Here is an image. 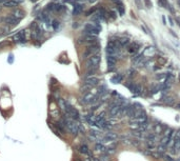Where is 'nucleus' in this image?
<instances>
[{
  "instance_id": "obj_28",
  "label": "nucleus",
  "mask_w": 180,
  "mask_h": 161,
  "mask_svg": "<svg viewBox=\"0 0 180 161\" xmlns=\"http://www.w3.org/2000/svg\"><path fill=\"white\" fill-rule=\"evenodd\" d=\"M157 151L159 152V153H164V152H165V146L163 144H161V145H159L157 147Z\"/></svg>"
},
{
  "instance_id": "obj_32",
  "label": "nucleus",
  "mask_w": 180,
  "mask_h": 161,
  "mask_svg": "<svg viewBox=\"0 0 180 161\" xmlns=\"http://www.w3.org/2000/svg\"><path fill=\"white\" fill-rule=\"evenodd\" d=\"M94 12H96V8H91V10H90L89 12H86V16H89V15H91V14H93Z\"/></svg>"
},
{
  "instance_id": "obj_14",
  "label": "nucleus",
  "mask_w": 180,
  "mask_h": 161,
  "mask_svg": "<svg viewBox=\"0 0 180 161\" xmlns=\"http://www.w3.org/2000/svg\"><path fill=\"white\" fill-rule=\"evenodd\" d=\"M58 104H59V107H60V109L65 113V112H67V109H68V105H69L68 102L65 101L64 99H62V98H60V99L58 100Z\"/></svg>"
},
{
  "instance_id": "obj_29",
  "label": "nucleus",
  "mask_w": 180,
  "mask_h": 161,
  "mask_svg": "<svg viewBox=\"0 0 180 161\" xmlns=\"http://www.w3.org/2000/svg\"><path fill=\"white\" fill-rule=\"evenodd\" d=\"M52 26H53V29H54V30H57V29H58V26H59V22L57 20H54V21H53V23H52Z\"/></svg>"
},
{
  "instance_id": "obj_13",
  "label": "nucleus",
  "mask_w": 180,
  "mask_h": 161,
  "mask_svg": "<svg viewBox=\"0 0 180 161\" xmlns=\"http://www.w3.org/2000/svg\"><path fill=\"white\" fill-rule=\"evenodd\" d=\"M62 8H63L62 5H60V4H55V3H51L50 5L47 6V10H50L52 12H60Z\"/></svg>"
},
{
  "instance_id": "obj_11",
  "label": "nucleus",
  "mask_w": 180,
  "mask_h": 161,
  "mask_svg": "<svg viewBox=\"0 0 180 161\" xmlns=\"http://www.w3.org/2000/svg\"><path fill=\"white\" fill-rule=\"evenodd\" d=\"M120 109H121V105H119V104H114L111 107V110H109V115L113 116V117H116V116H118V114H119Z\"/></svg>"
},
{
  "instance_id": "obj_41",
  "label": "nucleus",
  "mask_w": 180,
  "mask_h": 161,
  "mask_svg": "<svg viewBox=\"0 0 180 161\" xmlns=\"http://www.w3.org/2000/svg\"><path fill=\"white\" fill-rule=\"evenodd\" d=\"M179 4H180V0H179Z\"/></svg>"
},
{
  "instance_id": "obj_6",
  "label": "nucleus",
  "mask_w": 180,
  "mask_h": 161,
  "mask_svg": "<svg viewBox=\"0 0 180 161\" xmlns=\"http://www.w3.org/2000/svg\"><path fill=\"white\" fill-rule=\"evenodd\" d=\"M82 103L84 104H91V103H94L95 101H97V97H95L93 94L91 93H85L82 97Z\"/></svg>"
},
{
  "instance_id": "obj_8",
  "label": "nucleus",
  "mask_w": 180,
  "mask_h": 161,
  "mask_svg": "<svg viewBox=\"0 0 180 161\" xmlns=\"http://www.w3.org/2000/svg\"><path fill=\"white\" fill-rule=\"evenodd\" d=\"M25 32L24 31H20V32H18L16 35H14V37H13V40H14V42L16 43H23L25 42L26 40H25Z\"/></svg>"
},
{
  "instance_id": "obj_2",
  "label": "nucleus",
  "mask_w": 180,
  "mask_h": 161,
  "mask_svg": "<svg viewBox=\"0 0 180 161\" xmlns=\"http://www.w3.org/2000/svg\"><path fill=\"white\" fill-rule=\"evenodd\" d=\"M100 31H101V26H100L97 22H96V23H87L84 26V32L86 35L97 36Z\"/></svg>"
},
{
  "instance_id": "obj_5",
  "label": "nucleus",
  "mask_w": 180,
  "mask_h": 161,
  "mask_svg": "<svg viewBox=\"0 0 180 161\" xmlns=\"http://www.w3.org/2000/svg\"><path fill=\"white\" fill-rule=\"evenodd\" d=\"M65 116L69 118H72L74 120H78L80 118V115H79V112L73 107L71 105H68V109H67V112H65Z\"/></svg>"
},
{
  "instance_id": "obj_12",
  "label": "nucleus",
  "mask_w": 180,
  "mask_h": 161,
  "mask_svg": "<svg viewBox=\"0 0 180 161\" xmlns=\"http://www.w3.org/2000/svg\"><path fill=\"white\" fill-rule=\"evenodd\" d=\"M2 6L4 7H10V8H13V7H16L18 6V3L15 2L14 0H4L3 3H2Z\"/></svg>"
},
{
  "instance_id": "obj_37",
  "label": "nucleus",
  "mask_w": 180,
  "mask_h": 161,
  "mask_svg": "<svg viewBox=\"0 0 180 161\" xmlns=\"http://www.w3.org/2000/svg\"><path fill=\"white\" fill-rule=\"evenodd\" d=\"M1 10H2V4H0V12H1Z\"/></svg>"
},
{
  "instance_id": "obj_23",
  "label": "nucleus",
  "mask_w": 180,
  "mask_h": 161,
  "mask_svg": "<svg viewBox=\"0 0 180 161\" xmlns=\"http://www.w3.org/2000/svg\"><path fill=\"white\" fill-rule=\"evenodd\" d=\"M169 142H170V137H166V136L162 137V139H161V143H162V144H163V145H168Z\"/></svg>"
},
{
  "instance_id": "obj_25",
  "label": "nucleus",
  "mask_w": 180,
  "mask_h": 161,
  "mask_svg": "<svg viewBox=\"0 0 180 161\" xmlns=\"http://www.w3.org/2000/svg\"><path fill=\"white\" fill-rule=\"evenodd\" d=\"M118 11H119V13H120V15L122 16L124 14V7H123V5H122V4L120 3V4H118Z\"/></svg>"
},
{
  "instance_id": "obj_4",
  "label": "nucleus",
  "mask_w": 180,
  "mask_h": 161,
  "mask_svg": "<svg viewBox=\"0 0 180 161\" xmlns=\"http://www.w3.org/2000/svg\"><path fill=\"white\" fill-rule=\"evenodd\" d=\"M99 45H96V44H92V45H90L89 47L86 48V50L84 51V53H83V58H87V57H92V56H94V55H97V54H99Z\"/></svg>"
},
{
  "instance_id": "obj_18",
  "label": "nucleus",
  "mask_w": 180,
  "mask_h": 161,
  "mask_svg": "<svg viewBox=\"0 0 180 161\" xmlns=\"http://www.w3.org/2000/svg\"><path fill=\"white\" fill-rule=\"evenodd\" d=\"M138 47H139V45L137 43H131L129 48H128V52L131 53V54H134V53H136L138 51Z\"/></svg>"
},
{
  "instance_id": "obj_26",
  "label": "nucleus",
  "mask_w": 180,
  "mask_h": 161,
  "mask_svg": "<svg viewBox=\"0 0 180 161\" xmlns=\"http://www.w3.org/2000/svg\"><path fill=\"white\" fill-rule=\"evenodd\" d=\"M162 128H163V126L158 124V125H156V126H155V132L157 134H160V133H162Z\"/></svg>"
},
{
  "instance_id": "obj_31",
  "label": "nucleus",
  "mask_w": 180,
  "mask_h": 161,
  "mask_svg": "<svg viewBox=\"0 0 180 161\" xmlns=\"http://www.w3.org/2000/svg\"><path fill=\"white\" fill-rule=\"evenodd\" d=\"M164 160H165V161H174V159L171 157V156H168V155L164 156Z\"/></svg>"
},
{
  "instance_id": "obj_21",
  "label": "nucleus",
  "mask_w": 180,
  "mask_h": 161,
  "mask_svg": "<svg viewBox=\"0 0 180 161\" xmlns=\"http://www.w3.org/2000/svg\"><path fill=\"white\" fill-rule=\"evenodd\" d=\"M95 149L99 151V152H105L107 151V147H105L103 144H101V143H96V145H95Z\"/></svg>"
},
{
  "instance_id": "obj_7",
  "label": "nucleus",
  "mask_w": 180,
  "mask_h": 161,
  "mask_svg": "<svg viewBox=\"0 0 180 161\" xmlns=\"http://www.w3.org/2000/svg\"><path fill=\"white\" fill-rule=\"evenodd\" d=\"M2 21H3V23H5L6 25H11V26H15V25H17L19 23V20L16 19L15 17H13L12 15L4 17L2 19Z\"/></svg>"
},
{
  "instance_id": "obj_17",
  "label": "nucleus",
  "mask_w": 180,
  "mask_h": 161,
  "mask_svg": "<svg viewBox=\"0 0 180 161\" xmlns=\"http://www.w3.org/2000/svg\"><path fill=\"white\" fill-rule=\"evenodd\" d=\"M83 11V5L82 4H75V6H74V11H73V14L77 16L79 14H81V12Z\"/></svg>"
},
{
  "instance_id": "obj_27",
  "label": "nucleus",
  "mask_w": 180,
  "mask_h": 161,
  "mask_svg": "<svg viewBox=\"0 0 180 161\" xmlns=\"http://www.w3.org/2000/svg\"><path fill=\"white\" fill-rule=\"evenodd\" d=\"M99 161H109L108 155H101L99 158Z\"/></svg>"
},
{
  "instance_id": "obj_24",
  "label": "nucleus",
  "mask_w": 180,
  "mask_h": 161,
  "mask_svg": "<svg viewBox=\"0 0 180 161\" xmlns=\"http://www.w3.org/2000/svg\"><path fill=\"white\" fill-rule=\"evenodd\" d=\"M146 145L148 149H153V147H155V141L154 140H148L146 142Z\"/></svg>"
},
{
  "instance_id": "obj_20",
  "label": "nucleus",
  "mask_w": 180,
  "mask_h": 161,
  "mask_svg": "<svg viewBox=\"0 0 180 161\" xmlns=\"http://www.w3.org/2000/svg\"><path fill=\"white\" fill-rule=\"evenodd\" d=\"M79 151H80L82 154H85V155H89V154H90L89 147H87V145H85V144L81 145V146H80V149H79Z\"/></svg>"
},
{
  "instance_id": "obj_16",
  "label": "nucleus",
  "mask_w": 180,
  "mask_h": 161,
  "mask_svg": "<svg viewBox=\"0 0 180 161\" xmlns=\"http://www.w3.org/2000/svg\"><path fill=\"white\" fill-rule=\"evenodd\" d=\"M129 87H130V89L133 93H135V94H140L141 93V86L140 85H137V84H130L129 85Z\"/></svg>"
},
{
  "instance_id": "obj_19",
  "label": "nucleus",
  "mask_w": 180,
  "mask_h": 161,
  "mask_svg": "<svg viewBox=\"0 0 180 161\" xmlns=\"http://www.w3.org/2000/svg\"><path fill=\"white\" fill-rule=\"evenodd\" d=\"M122 78H123V76L120 75V74H117V75L113 76V77L111 78V81H112L113 83H119V82H121Z\"/></svg>"
},
{
  "instance_id": "obj_34",
  "label": "nucleus",
  "mask_w": 180,
  "mask_h": 161,
  "mask_svg": "<svg viewBox=\"0 0 180 161\" xmlns=\"http://www.w3.org/2000/svg\"><path fill=\"white\" fill-rule=\"evenodd\" d=\"M112 1H113L114 3H116L117 5H118V4H120V0H112Z\"/></svg>"
},
{
  "instance_id": "obj_38",
  "label": "nucleus",
  "mask_w": 180,
  "mask_h": 161,
  "mask_svg": "<svg viewBox=\"0 0 180 161\" xmlns=\"http://www.w3.org/2000/svg\"><path fill=\"white\" fill-rule=\"evenodd\" d=\"M31 1H33V2H36V1H37V0H31Z\"/></svg>"
},
{
  "instance_id": "obj_39",
  "label": "nucleus",
  "mask_w": 180,
  "mask_h": 161,
  "mask_svg": "<svg viewBox=\"0 0 180 161\" xmlns=\"http://www.w3.org/2000/svg\"><path fill=\"white\" fill-rule=\"evenodd\" d=\"M178 109H180V103H179V104H178Z\"/></svg>"
},
{
  "instance_id": "obj_1",
  "label": "nucleus",
  "mask_w": 180,
  "mask_h": 161,
  "mask_svg": "<svg viewBox=\"0 0 180 161\" xmlns=\"http://www.w3.org/2000/svg\"><path fill=\"white\" fill-rule=\"evenodd\" d=\"M63 125L68 128V131L73 134V135H77L79 132V128H80V124H78L76 122V120H74L72 118H69L65 116V118L63 120Z\"/></svg>"
},
{
  "instance_id": "obj_10",
  "label": "nucleus",
  "mask_w": 180,
  "mask_h": 161,
  "mask_svg": "<svg viewBox=\"0 0 180 161\" xmlns=\"http://www.w3.org/2000/svg\"><path fill=\"white\" fill-rule=\"evenodd\" d=\"M12 16L15 17L16 19H18V20L20 21L21 19H22V18H24L25 13H24L22 10H20V8H15V10L12 12Z\"/></svg>"
},
{
  "instance_id": "obj_3",
  "label": "nucleus",
  "mask_w": 180,
  "mask_h": 161,
  "mask_svg": "<svg viewBox=\"0 0 180 161\" xmlns=\"http://www.w3.org/2000/svg\"><path fill=\"white\" fill-rule=\"evenodd\" d=\"M99 63H100V55L97 54V55H94L87 59L86 66H87V69H97Z\"/></svg>"
},
{
  "instance_id": "obj_35",
  "label": "nucleus",
  "mask_w": 180,
  "mask_h": 161,
  "mask_svg": "<svg viewBox=\"0 0 180 161\" xmlns=\"http://www.w3.org/2000/svg\"><path fill=\"white\" fill-rule=\"evenodd\" d=\"M14 1H15V2H17V3L19 4V3H21V2H22L23 0H14Z\"/></svg>"
},
{
  "instance_id": "obj_36",
  "label": "nucleus",
  "mask_w": 180,
  "mask_h": 161,
  "mask_svg": "<svg viewBox=\"0 0 180 161\" xmlns=\"http://www.w3.org/2000/svg\"><path fill=\"white\" fill-rule=\"evenodd\" d=\"M96 0H89V2H91V3H93V2H95Z\"/></svg>"
},
{
  "instance_id": "obj_40",
  "label": "nucleus",
  "mask_w": 180,
  "mask_h": 161,
  "mask_svg": "<svg viewBox=\"0 0 180 161\" xmlns=\"http://www.w3.org/2000/svg\"><path fill=\"white\" fill-rule=\"evenodd\" d=\"M80 1H85V0H80Z\"/></svg>"
},
{
  "instance_id": "obj_9",
  "label": "nucleus",
  "mask_w": 180,
  "mask_h": 161,
  "mask_svg": "<svg viewBox=\"0 0 180 161\" xmlns=\"http://www.w3.org/2000/svg\"><path fill=\"white\" fill-rule=\"evenodd\" d=\"M98 82H99V79L97 77H95V76H89V77H86L84 79V84H86V85H90L91 87L97 85Z\"/></svg>"
},
{
  "instance_id": "obj_15",
  "label": "nucleus",
  "mask_w": 180,
  "mask_h": 161,
  "mask_svg": "<svg viewBox=\"0 0 180 161\" xmlns=\"http://www.w3.org/2000/svg\"><path fill=\"white\" fill-rule=\"evenodd\" d=\"M107 60H108V65L109 66V68L114 66V65L116 64V62H117V59H116L115 56H109V55H108Z\"/></svg>"
},
{
  "instance_id": "obj_30",
  "label": "nucleus",
  "mask_w": 180,
  "mask_h": 161,
  "mask_svg": "<svg viewBox=\"0 0 180 161\" xmlns=\"http://www.w3.org/2000/svg\"><path fill=\"white\" fill-rule=\"evenodd\" d=\"M159 1H160V4L162 6H164V7L168 6V1H166V0H159Z\"/></svg>"
},
{
  "instance_id": "obj_22",
  "label": "nucleus",
  "mask_w": 180,
  "mask_h": 161,
  "mask_svg": "<svg viewBox=\"0 0 180 161\" xmlns=\"http://www.w3.org/2000/svg\"><path fill=\"white\" fill-rule=\"evenodd\" d=\"M120 43V45L121 46H125V45H128V44L130 43V39L129 38H121L119 39V41H118Z\"/></svg>"
},
{
  "instance_id": "obj_33",
  "label": "nucleus",
  "mask_w": 180,
  "mask_h": 161,
  "mask_svg": "<svg viewBox=\"0 0 180 161\" xmlns=\"http://www.w3.org/2000/svg\"><path fill=\"white\" fill-rule=\"evenodd\" d=\"M109 15H111V17L113 18V19H115V18H116V16H115V13H114V12H109Z\"/></svg>"
}]
</instances>
